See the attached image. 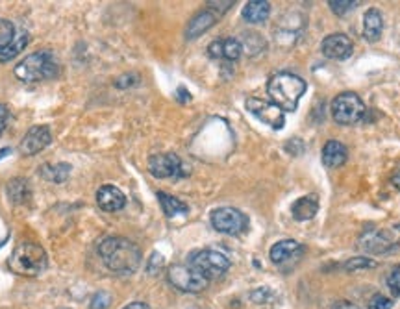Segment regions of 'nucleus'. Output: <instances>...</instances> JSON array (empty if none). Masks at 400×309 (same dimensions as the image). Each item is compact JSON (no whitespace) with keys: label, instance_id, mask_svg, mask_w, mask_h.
<instances>
[{"label":"nucleus","instance_id":"obj_20","mask_svg":"<svg viewBox=\"0 0 400 309\" xmlns=\"http://www.w3.org/2000/svg\"><path fill=\"white\" fill-rule=\"evenodd\" d=\"M270 15V4L267 0H250L243 8V19L247 22L258 24L269 19Z\"/></svg>","mask_w":400,"mask_h":309},{"label":"nucleus","instance_id":"obj_22","mask_svg":"<svg viewBox=\"0 0 400 309\" xmlns=\"http://www.w3.org/2000/svg\"><path fill=\"white\" fill-rule=\"evenodd\" d=\"M6 191H8V196H10V200L13 202V204H26V202L30 200V196H32L30 185H28L26 180L22 178L11 180L8 187H6Z\"/></svg>","mask_w":400,"mask_h":309},{"label":"nucleus","instance_id":"obj_31","mask_svg":"<svg viewBox=\"0 0 400 309\" xmlns=\"http://www.w3.org/2000/svg\"><path fill=\"white\" fill-rule=\"evenodd\" d=\"M393 308V300L384 296V294H376L371 300V304H369V309H391Z\"/></svg>","mask_w":400,"mask_h":309},{"label":"nucleus","instance_id":"obj_18","mask_svg":"<svg viewBox=\"0 0 400 309\" xmlns=\"http://www.w3.org/2000/svg\"><path fill=\"white\" fill-rule=\"evenodd\" d=\"M319 212V198L317 195H306L293 202L291 213L295 221H311Z\"/></svg>","mask_w":400,"mask_h":309},{"label":"nucleus","instance_id":"obj_36","mask_svg":"<svg viewBox=\"0 0 400 309\" xmlns=\"http://www.w3.org/2000/svg\"><path fill=\"white\" fill-rule=\"evenodd\" d=\"M123 309H151V306L145 304V302H132V304L125 306Z\"/></svg>","mask_w":400,"mask_h":309},{"label":"nucleus","instance_id":"obj_15","mask_svg":"<svg viewBox=\"0 0 400 309\" xmlns=\"http://www.w3.org/2000/svg\"><path fill=\"white\" fill-rule=\"evenodd\" d=\"M302 252L304 246L297 243L295 239H284V241H278V243L270 246L269 255L272 263L282 265V263H286V261L293 260V258H298Z\"/></svg>","mask_w":400,"mask_h":309},{"label":"nucleus","instance_id":"obj_33","mask_svg":"<svg viewBox=\"0 0 400 309\" xmlns=\"http://www.w3.org/2000/svg\"><path fill=\"white\" fill-rule=\"evenodd\" d=\"M8 120H10V109L6 108L4 104H0V136L8 128Z\"/></svg>","mask_w":400,"mask_h":309},{"label":"nucleus","instance_id":"obj_19","mask_svg":"<svg viewBox=\"0 0 400 309\" xmlns=\"http://www.w3.org/2000/svg\"><path fill=\"white\" fill-rule=\"evenodd\" d=\"M346 156H348L346 147L339 141H328L323 147V163H325L326 167H341L346 161Z\"/></svg>","mask_w":400,"mask_h":309},{"label":"nucleus","instance_id":"obj_10","mask_svg":"<svg viewBox=\"0 0 400 309\" xmlns=\"http://www.w3.org/2000/svg\"><path fill=\"white\" fill-rule=\"evenodd\" d=\"M148 171L156 178H182L185 176L184 163L176 154H156L148 159Z\"/></svg>","mask_w":400,"mask_h":309},{"label":"nucleus","instance_id":"obj_9","mask_svg":"<svg viewBox=\"0 0 400 309\" xmlns=\"http://www.w3.org/2000/svg\"><path fill=\"white\" fill-rule=\"evenodd\" d=\"M247 109L250 113L254 115L256 119L261 120L263 125L275 128V130H280L286 125V113L282 111L276 104L269 102V100H263V98H247L245 102Z\"/></svg>","mask_w":400,"mask_h":309},{"label":"nucleus","instance_id":"obj_13","mask_svg":"<svg viewBox=\"0 0 400 309\" xmlns=\"http://www.w3.org/2000/svg\"><path fill=\"white\" fill-rule=\"evenodd\" d=\"M97 204L102 212H121L126 206V196L123 191L114 187V185H102L97 191Z\"/></svg>","mask_w":400,"mask_h":309},{"label":"nucleus","instance_id":"obj_14","mask_svg":"<svg viewBox=\"0 0 400 309\" xmlns=\"http://www.w3.org/2000/svg\"><path fill=\"white\" fill-rule=\"evenodd\" d=\"M360 246L369 254H385L395 246V241L387 235L385 232H378V230H371L360 239Z\"/></svg>","mask_w":400,"mask_h":309},{"label":"nucleus","instance_id":"obj_29","mask_svg":"<svg viewBox=\"0 0 400 309\" xmlns=\"http://www.w3.org/2000/svg\"><path fill=\"white\" fill-rule=\"evenodd\" d=\"M109 306H111V294L106 293V291H100L91 299L89 309H108Z\"/></svg>","mask_w":400,"mask_h":309},{"label":"nucleus","instance_id":"obj_7","mask_svg":"<svg viewBox=\"0 0 400 309\" xmlns=\"http://www.w3.org/2000/svg\"><path fill=\"white\" fill-rule=\"evenodd\" d=\"M169 283L182 293H202L210 280L204 278L191 265H171L167 271Z\"/></svg>","mask_w":400,"mask_h":309},{"label":"nucleus","instance_id":"obj_8","mask_svg":"<svg viewBox=\"0 0 400 309\" xmlns=\"http://www.w3.org/2000/svg\"><path fill=\"white\" fill-rule=\"evenodd\" d=\"M211 226L226 235H239L249 228V217L236 207H217L211 212Z\"/></svg>","mask_w":400,"mask_h":309},{"label":"nucleus","instance_id":"obj_39","mask_svg":"<svg viewBox=\"0 0 400 309\" xmlns=\"http://www.w3.org/2000/svg\"><path fill=\"white\" fill-rule=\"evenodd\" d=\"M11 150L10 148H2V150H0V157H4V156H8V154H10Z\"/></svg>","mask_w":400,"mask_h":309},{"label":"nucleus","instance_id":"obj_21","mask_svg":"<svg viewBox=\"0 0 400 309\" xmlns=\"http://www.w3.org/2000/svg\"><path fill=\"white\" fill-rule=\"evenodd\" d=\"M157 200H160V204H162L163 213H165L167 217L185 215V213L190 212V207H187L185 202H182L180 198H176V196H173V195H167V193H163V191L157 193Z\"/></svg>","mask_w":400,"mask_h":309},{"label":"nucleus","instance_id":"obj_23","mask_svg":"<svg viewBox=\"0 0 400 309\" xmlns=\"http://www.w3.org/2000/svg\"><path fill=\"white\" fill-rule=\"evenodd\" d=\"M70 174V165L69 163H56V165H43L41 168V176L47 182L52 184H63Z\"/></svg>","mask_w":400,"mask_h":309},{"label":"nucleus","instance_id":"obj_4","mask_svg":"<svg viewBox=\"0 0 400 309\" xmlns=\"http://www.w3.org/2000/svg\"><path fill=\"white\" fill-rule=\"evenodd\" d=\"M58 69H60V65H58L56 56L50 50H39V52H33L22 61H19L13 72L21 81L33 84V81L54 78L58 74Z\"/></svg>","mask_w":400,"mask_h":309},{"label":"nucleus","instance_id":"obj_24","mask_svg":"<svg viewBox=\"0 0 400 309\" xmlns=\"http://www.w3.org/2000/svg\"><path fill=\"white\" fill-rule=\"evenodd\" d=\"M28 41H30V38H28L26 32H22L21 35H15V39H13L8 47L0 49V63L11 61L15 56L21 54L22 49L28 45Z\"/></svg>","mask_w":400,"mask_h":309},{"label":"nucleus","instance_id":"obj_32","mask_svg":"<svg viewBox=\"0 0 400 309\" xmlns=\"http://www.w3.org/2000/svg\"><path fill=\"white\" fill-rule=\"evenodd\" d=\"M208 54H210V58H215V60L222 58V41L221 39H217V41H213V43L208 47Z\"/></svg>","mask_w":400,"mask_h":309},{"label":"nucleus","instance_id":"obj_28","mask_svg":"<svg viewBox=\"0 0 400 309\" xmlns=\"http://www.w3.org/2000/svg\"><path fill=\"white\" fill-rule=\"evenodd\" d=\"M357 4H360L357 0H330V2H328L330 10L334 11L335 15H345L346 11L354 10Z\"/></svg>","mask_w":400,"mask_h":309},{"label":"nucleus","instance_id":"obj_26","mask_svg":"<svg viewBox=\"0 0 400 309\" xmlns=\"http://www.w3.org/2000/svg\"><path fill=\"white\" fill-rule=\"evenodd\" d=\"M378 265L376 261L371 260V258H365V255H357V258H352L345 263V269L348 272L354 271H365V269H374V267Z\"/></svg>","mask_w":400,"mask_h":309},{"label":"nucleus","instance_id":"obj_6","mask_svg":"<svg viewBox=\"0 0 400 309\" xmlns=\"http://www.w3.org/2000/svg\"><path fill=\"white\" fill-rule=\"evenodd\" d=\"M365 104L356 93H341L332 102V117L339 125H356L365 117Z\"/></svg>","mask_w":400,"mask_h":309},{"label":"nucleus","instance_id":"obj_38","mask_svg":"<svg viewBox=\"0 0 400 309\" xmlns=\"http://www.w3.org/2000/svg\"><path fill=\"white\" fill-rule=\"evenodd\" d=\"M391 182H393V185H395L397 189L400 191V168H399V171H397L395 174H393V178H391Z\"/></svg>","mask_w":400,"mask_h":309},{"label":"nucleus","instance_id":"obj_37","mask_svg":"<svg viewBox=\"0 0 400 309\" xmlns=\"http://www.w3.org/2000/svg\"><path fill=\"white\" fill-rule=\"evenodd\" d=\"M191 95H187V91H185L184 87H180L178 89V100H190Z\"/></svg>","mask_w":400,"mask_h":309},{"label":"nucleus","instance_id":"obj_17","mask_svg":"<svg viewBox=\"0 0 400 309\" xmlns=\"http://www.w3.org/2000/svg\"><path fill=\"white\" fill-rule=\"evenodd\" d=\"M382 32H384V17L376 8H371L363 17V38L369 43H376L382 38Z\"/></svg>","mask_w":400,"mask_h":309},{"label":"nucleus","instance_id":"obj_30","mask_svg":"<svg viewBox=\"0 0 400 309\" xmlns=\"http://www.w3.org/2000/svg\"><path fill=\"white\" fill-rule=\"evenodd\" d=\"M387 287H390L391 294H393L395 299H399L400 296V267L393 269L390 276H387Z\"/></svg>","mask_w":400,"mask_h":309},{"label":"nucleus","instance_id":"obj_27","mask_svg":"<svg viewBox=\"0 0 400 309\" xmlns=\"http://www.w3.org/2000/svg\"><path fill=\"white\" fill-rule=\"evenodd\" d=\"M15 39V28L10 21L0 19V49H4L8 45Z\"/></svg>","mask_w":400,"mask_h":309},{"label":"nucleus","instance_id":"obj_1","mask_svg":"<svg viewBox=\"0 0 400 309\" xmlns=\"http://www.w3.org/2000/svg\"><path fill=\"white\" fill-rule=\"evenodd\" d=\"M98 255L115 274H134L141 265L139 246L126 237H106L98 244Z\"/></svg>","mask_w":400,"mask_h":309},{"label":"nucleus","instance_id":"obj_34","mask_svg":"<svg viewBox=\"0 0 400 309\" xmlns=\"http://www.w3.org/2000/svg\"><path fill=\"white\" fill-rule=\"evenodd\" d=\"M137 81V77H134V74H126V77H121V80H117V87H128L132 86V84H135Z\"/></svg>","mask_w":400,"mask_h":309},{"label":"nucleus","instance_id":"obj_16","mask_svg":"<svg viewBox=\"0 0 400 309\" xmlns=\"http://www.w3.org/2000/svg\"><path fill=\"white\" fill-rule=\"evenodd\" d=\"M217 21H219V13H217V11L210 10V8L204 11H199V13L191 19L187 28H185V38L187 39L199 38V35H202L206 30H210Z\"/></svg>","mask_w":400,"mask_h":309},{"label":"nucleus","instance_id":"obj_25","mask_svg":"<svg viewBox=\"0 0 400 309\" xmlns=\"http://www.w3.org/2000/svg\"><path fill=\"white\" fill-rule=\"evenodd\" d=\"M243 54V45L239 43L238 39H224L222 41V58L228 61H238Z\"/></svg>","mask_w":400,"mask_h":309},{"label":"nucleus","instance_id":"obj_3","mask_svg":"<svg viewBox=\"0 0 400 309\" xmlns=\"http://www.w3.org/2000/svg\"><path fill=\"white\" fill-rule=\"evenodd\" d=\"M8 267H10L11 272H15L19 276L33 278L47 271L49 258H47V252L41 244L24 241L13 248L11 255L8 258Z\"/></svg>","mask_w":400,"mask_h":309},{"label":"nucleus","instance_id":"obj_5","mask_svg":"<svg viewBox=\"0 0 400 309\" xmlns=\"http://www.w3.org/2000/svg\"><path fill=\"white\" fill-rule=\"evenodd\" d=\"M187 265H191L195 271H199L200 274L208 280H215V278L224 276L230 269V260L222 252H217V250L204 248L197 250L190 255V261Z\"/></svg>","mask_w":400,"mask_h":309},{"label":"nucleus","instance_id":"obj_11","mask_svg":"<svg viewBox=\"0 0 400 309\" xmlns=\"http://www.w3.org/2000/svg\"><path fill=\"white\" fill-rule=\"evenodd\" d=\"M52 143V134H50L49 126H33L26 132V136L22 137L19 150L24 156H36L43 148H47Z\"/></svg>","mask_w":400,"mask_h":309},{"label":"nucleus","instance_id":"obj_35","mask_svg":"<svg viewBox=\"0 0 400 309\" xmlns=\"http://www.w3.org/2000/svg\"><path fill=\"white\" fill-rule=\"evenodd\" d=\"M332 309H360L356 304H352V302H348V300H339V302H335L334 306H332Z\"/></svg>","mask_w":400,"mask_h":309},{"label":"nucleus","instance_id":"obj_2","mask_svg":"<svg viewBox=\"0 0 400 309\" xmlns=\"http://www.w3.org/2000/svg\"><path fill=\"white\" fill-rule=\"evenodd\" d=\"M270 102L286 111H295L298 108L300 98L306 93V81L293 72H276L267 84Z\"/></svg>","mask_w":400,"mask_h":309},{"label":"nucleus","instance_id":"obj_12","mask_svg":"<svg viewBox=\"0 0 400 309\" xmlns=\"http://www.w3.org/2000/svg\"><path fill=\"white\" fill-rule=\"evenodd\" d=\"M321 50L328 60H346L351 58L354 52V45H352L351 38L345 33H332L328 38L323 39L321 43Z\"/></svg>","mask_w":400,"mask_h":309}]
</instances>
